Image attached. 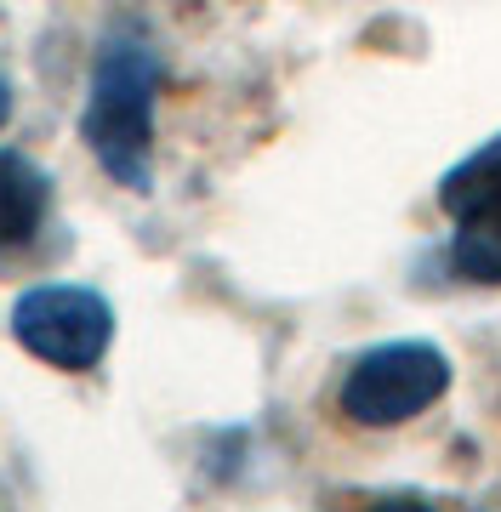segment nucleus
<instances>
[{
	"label": "nucleus",
	"mask_w": 501,
	"mask_h": 512,
	"mask_svg": "<svg viewBox=\"0 0 501 512\" xmlns=\"http://www.w3.org/2000/svg\"><path fill=\"white\" fill-rule=\"evenodd\" d=\"M154 103H160V52L143 29H114L92 63L80 143L131 194H149L154 183Z\"/></svg>",
	"instance_id": "1"
},
{
	"label": "nucleus",
	"mask_w": 501,
	"mask_h": 512,
	"mask_svg": "<svg viewBox=\"0 0 501 512\" xmlns=\"http://www.w3.org/2000/svg\"><path fill=\"white\" fill-rule=\"evenodd\" d=\"M450 393V359L433 342H382L359 353L342 376V416L353 427H399Z\"/></svg>",
	"instance_id": "2"
},
{
	"label": "nucleus",
	"mask_w": 501,
	"mask_h": 512,
	"mask_svg": "<svg viewBox=\"0 0 501 512\" xmlns=\"http://www.w3.org/2000/svg\"><path fill=\"white\" fill-rule=\"evenodd\" d=\"M12 336L52 370H92L114 342V308L92 285H35L12 302Z\"/></svg>",
	"instance_id": "3"
},
{
	"label": "nucleus",
	"mask_w": 501,
	"mask_h": 512,
	"mask_svg": "<svg viewBox=\"0 0 501 512\" xmlns=\"http://www.w3.org/2000/svg\"><path fill=\"white\" fill-rule=\"evenodd\" d=\"M46 205H52L46 171L35 160L12 154V148H0V245L35 239L40 222H46Z\"/></svg>",
	"instance_id": "4"
},
{
	"label": "nucleus",
	"mask_w": 501,
	"mask_h": 512,
	"mask_svg": "<svg viewBox=\"0 0 501 512\" xmlns=\"http://www.w3.org/2000/svg\"><path fill=\"white\" fill-rule=\"evenodd\" d=\"M496 205H501V131L439 177V211H445L450 222L484 217V211H496Z\"/></svg>",
	"instance_id": "5"
},
{
	"label": "nucleus",
	"mask_w": 501,
	"mask_h": 512,
	"mask_svg": "<svg viewBox=\"0 0 501 512\" xmlns=\"http://www.w3.org/2000/svg\"><path fill=\"white\" fill-rule=\"evenodd\" d=\"M445 262H450V274L467 279V285H501V205L484 211V217L456 222Z\"/></svg>",
	"instance_id": "6"
},
{
	"label": "nucleus",
	"mask_w": 501,
	"mask_h": 512,
	"mask_svg": "<svg viewBox=\"0 0 501 512\" xmlns=\"http://www.w3.org/2000/svg\"><path fill=\"white\" fill-rule=\"evenodd\" d=\"M6 114H12V80L0 74V126H6Z\"/></svg>",
	"instance_id": "7"
}]
</instances>
